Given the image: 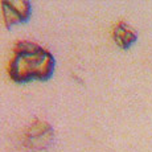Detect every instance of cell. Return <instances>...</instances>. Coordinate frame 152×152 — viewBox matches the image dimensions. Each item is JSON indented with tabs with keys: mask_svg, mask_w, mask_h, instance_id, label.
<instances>
[{
	"mask_svg": "<svg viewBox=\"0 0 152 152\" xmlns=\"http://www.w3.org/2000/svg\"><path fill=\"white\" fill-rule=\"evenodd\" d=\"M114 41L121 49H130L138 40V36L134 29L126 23H121L114 29Z\"/></svg>",
	"mask_w": 152,
	"mask_h": 152,
	"instance_id": "obj_3",
	"label": "cell"
},
{
	"mask_svg": "<svg viewBox=\"0 0 152 152\" xmlns=\"http://www.w3.org/2000/svg\"><path fill=\"white\" fill-rule=\"evenodd\" d=\"M3 20L7 28H11L19 23L28 21L32 12L31 3L28 0H3Z\"/></svg>",
	"mask_w": 152,
	"mask_h": 152,
	"instance_id": "obj_2",
	"label": "cell"
},
{
	"mask_svg": "<svg viewBox=\"0 0 152 152\" xmlns=\"http://www.w3.org/2000/svg\"><path fill=\"white\" fill-rule=\"evenodd\" d=\"M54 57L42 46L29 41L15 45L10 64V77L17 83L48 81L54 72Z\"/></svg>",
	"mask_w": 152,
	"mask_h": 152,
	"instance_id": "obj_1",
	"label": "cell"
}]
</instances>
